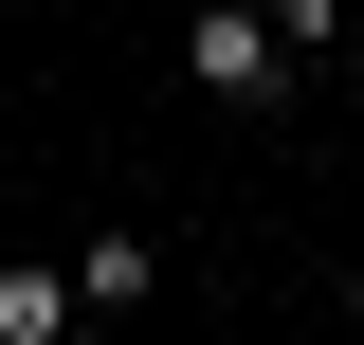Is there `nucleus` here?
Here are the masks:
<instances>
[{
    "mask_svg": "<svg viewBox=\"0 0 364 345\" xmlns=\"http://www.w3.org/2000/svg\"><path fill=\"white\" fill-rule=\"evenodd\" d=\"M273 37H291V55H328V37H364V0H273Z\"/></svg>",
    "mask_w": 364,
    "mask_h": 345,
    "instance_id": "obj_4",
    "label": "nucleus"
},
{
    "mask_svg": "<svg viewBox=\"0 0 364 345\" xmlns=\"http://www.w3.org/2000/svg\"><path fill=\"white\" fill-rule=\"evenodd\" d=\"M73 291H91V309H146V291H164V255H146L128 218H109V236H91V255H73Z\"/></svg>",
    "mask_w": 364,
    "mask_h": 345,
    "instance_id": "obj_2",
    "label": "nucleus"
},
{
    "mask_svg": "<svg viewBox=\"0 0 364 345\" xmlns=\"http://www.w3.org/2000/svg\"><path fill=\"white\" fill-rule=\"evenodd\" d=\"M182 91H200V109H291V37H273V0H200V18H182Z\"/></svg>",
    "mask_w": 364,
    "mask_h": 345,
    "instance_id": "obj_1",
    "label": "nucleus"
},
{
    "mask_svg": "<svg viewBox=\"0 0 364 345\" xmlns=\"http://www.w3.org/2000/svg\"><path fill=\"white\" fill-rule=\"evenodd\" d=\"M346 327H364V273H346Z\"/></svg>",
    "mask_w": 364,
    "mask_h": 345,
    "instance_id": "obj_5",
    "label": "nucleus"
},
{
    "mask_svg": "<svg viewBox=\"0 0 364 345\" xmlns=\"http://www.w3.org/2000/svg\"><path fill=\"white\" fill-rule=\"evenodd\" d=\"M73 309H91L73 273H0V345H73Z\"/></svg>",
    "mask_w": 364,
    "mask_h": 345,
    "instance_id": "obj_3",
    "label": "nucleus"
}]
</instances>
